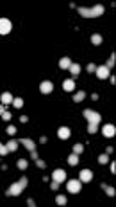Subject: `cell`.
Listing matches in <instances>:
<instances>
[{
  "mask_svg": "<svg viewBox=\"0 0 116 207\" xmlns=\"http://www.w3.org/2000/svg\"><path fill=\"white\" fill-rule=\"evenodd\" d=\"M82 115L88 119V123H95V124H100V121H102L100 114H98V112H93V110H89V108H86V110L82 112Z\"/></svg>",
  "mask_w": 116,
  "mask_h": 207,
  "instance_id": "cell-1",
  "label": "cell"
},
{
  "mask_svg": "<svg viewBox=\"0 0 116 207\" xmlns=\"http://www.w3.org/2000/svg\"><path fill=\"white\" fill-rule=\"evenodd\" d=\"M23 189H21V186L18 184V182H14V184H11L9 187H7V191H5V195L7 196H18L20 193H21Z\"/></svg>",
  "mask_w": 116,
  "mask_h": 207,
  "instance_id": "cell-2",
  "label": "cell"
},
{
  "mask_svg": "<svg viewBox=\"0 0 116 207\" xmlns=\"http://www.w3.org/2000/svg\"><path fill=\"white\" fill-rule=\"evenodd\" d=\"M11 29H13V23H11L7 18H0V34H2V36H4V34H9Z\"/></svg>",
  "mask_w": 116,
  "mask_h": 207,
  "instance_id": "cell-3",
  "label": "cell"
},
{
  "mask_svg": "<svg viewBox=\"0 0 116 207\" xmlns=\"http://www.w3.org/2000/svg\"><path fill=\"white\" fill-rule=\"evenodd\" d=\"M81 184H82L81 180H70V182L66 184V189H68L72 195H77V193L81 191Z\"/></svg>",
  "mask_w": 116,
  "mask_h": 207,
  "instance_id": "cell-4",
  "label": "cell"
},
{
  "mask_svg": "<svg viewBox=\"0 0 116 207\" xmlns=\"http://www.w3.org/2000/svg\"><path fill=\"white\" fill-rule=\"evenodd\" d=\"M95 74H97V78H98V79H106V78H109V76H111V74H109V68H107L106 65L97 67V68H95Z\"/></svg>",
  "mask_w": 116,
  "mask_h": 207,
  "instance_id": "cell-5",
  "label": "cell"
},
{
  "mask_svg": "<svg viewBox=\"0 0 116 207\" xmlns=\"http://www.w3.org/2000/svg\"><path fill=\"white\" fill-rule=\"evenodd\" d=\"M52 180H55V182H64L66 180V171L64 169H55L54 173H52Z\"/></svg>",
  "mask_w": 116,
  "mask_h": 207,
  "instance_id": "cell-6",
  "label": "cell"
},
{
  "mask_svg": "<svg viewBox=\"0 0 116 207\" xmlns=\"http://www.w3.org/2000/svg\"><path fill=\"white\" fill-rule=\"evenodd\" d=\"M102 133H104V137H115L116 135V126L115 124H106L104 128H102Z\"/></svg>",
  "mask_w": 116,
  "mask_h": 207,
  "instance_id": "cell-7",
  "label": "cell"
},
{
  "mask_svg": "<svg viewBox=\"0 0 116 207\" xmlns=\"http://www.w3.org/2000/svg\"><path fill=\"white\" fill-rule=\"evenodd\" d=\"M54 90V83L52 81H41V85H39V92L41 94H50Z\"/></svg>",
  "mask_w": 116,
  "mask_h": 207,
  "instance_id": "cell-8",
  "label": "cell"
},
{
  "mask_svg": "<svg viewBox=\"0 0 116 207\" xmlns=\"http://www.w3.org/2000/svg\"><path fill=\"white\" fill-rule=\"evenodd\" d=\"M104 11H106L104 5H100V4H98V5H93V7L89 9V16H91V18H97V16L104 14Z\"/></svg>",
  "mask_w": 116,
  "mask_h": 207,
  "instance_id": "cell-9",
  "label": "cell"
},
{
  "mask_svg": "<svg viewBox=\"0 0 116 207\" xmlns=\"http://www.w3.org/2000/svg\"><path fill=\"white\" fill-rule=\"evenodd\" d=\"M79 177H81V178H79L81 182H91V178H93V173H91L89 169H82V171L79 173Z\"/></svg>",
  "mask_w": 116,
  "mask_h": 207,
  "instance_id": "cell-10",
  "label": "cell"
},
{
  "mask_svg": "<svg viewBox=\"0 0 116 207\" xmlns=\"http://www.w3.org/2000/svg\"><path fill=\"white\" fill-rule=\"evenodd\" d=\"M57 137H59V139H63V141H66V139L70 137V128H66V126H61V128L57 130Z\"/></svg>",
  "mask_w": 116,
  "mask_h": 207,
  "instance_id": "cell-11",
  "label": "cell"
},
{
  "mask_svg": "<svg viewBox=\"0 0 116 207\" xmlns=\"http://www.w3.org/2000/svg\"><path fill=\"white\" fill-rule=\"evenodd\" d=\"M63 88H64V92L75 90V81H73V79H64V81H63Z\"/></svg>",
  "mask_w": 116,
  "mask_h": 207,
  "instance_id": "cell-12",
  "label": "cell"
},
{
  "mask_svg": "<svg viewBox=\"0 0 116 207\" xmlns=\"http://www.w3.org/2000/svg\"><path fill=\"white\" fill-rule=\"evenodd\" d=\"M68 68H70V72L73 74V76H72V79H75V78L79 76V72H81V65H79V63H72Z\"/></svg>",
  "mask_w": 116,
  "mask_h": 207,
  "instance_id": "cell-13",
  "label": "cell"
},
{
  "mask_svg": "<svg viewBox=\"0 0 116 207\" xmlns=\"http://www.w3.org/2000/svg\"><path fill=\"white\" fill-rule=\"evenodd\" d=\"M0 99H2V105H13V99H14V97H13L9 92H4Z\"/></svg>",
  "mask_w": 116,
  "mask_h": 207,
  "instance_id": "cell-14",
  "label": "cell"
},
{
  "mask_svg": "<svg viewBox=\"0 0 116 207\" xmlns=\"http://www.w3.org/2000/svg\"><path fill=\"white\" fill-rule=\"evenodd\" d=\"M20 142H21V144H23V146H25V148H27L29 151L36 150V144H34V141H30V139H21Z\"/></svg>",
  "mask_w": 116,
  "mask_h": 207,
  "instance_id": "cell-15",
  "label": "cell"
},
{
  "mask_svg": "<svg viewBox=\"0 0 116 207\" xmlns=\"http://www.w3.org/2000/svg\"><path fill=\"white\" fill-rule=\"evenodd\" d=\"M66 162H68L70 166H77V164H79V155L70 153V155H68V159H66Z\"/></svg>",
  "mask_w": 116,
  "mask_h": 207,
  "instance_id": "cell-16",
  "label": "cell"
},
{
  "mask_svg": "<svg viewBox=\"0 0 116 207\" xmlns=\"http://www.w3.org/2000/svg\"><path fill=\"white\" fill-rule=\"evenodd\" d=\"M100 187H102V189H104V191L107 193V196H115V195H116L115 187H111V186H107V184H104V182L100 184Z\"/></svg>",
  "mask_w": 116,
  "mask_h": 207,
  "instance_id": "cell-17",
  "label": "cell"
},
{
  "mask_svg": "<svg viewBox=\"0 0 116 207\" xmlns=\"http://www.w3.org/2000/svg\"><path fill=\"white\" fill-rule=\"evenodd\" d=\"M72 65V59L68 58V56H64V58H61V61H59V68H68Z\"/></svg>",
  "mask_w": 116,
  "mask_h": 207,
  "instance_id": "cell-18",
  "label": "cell"
},
{
  "mask_svg": "<svg viewBox=\"0 0 116 207\" xmlns=\"http://www.w3.org/2000/svg\"><path fill=\"white\" fill-rule=\"evenodd\" d=\"M5 146H7V150H9V151H16V150H18V141H13V139H11Z\"/></svg>",
  "mask_w": 116,
  "mask_h": 207,
  "instance_id": "cell-19",
  "label": "cell"
},
{
  "mask_svg": "<svg viewBox=\"0 0 116 207\" xmlns=\"http://www.w3.org/2000/svg\"><path fill=\"white\" fill-rule=\"evenodd\" d=\"M66 202H68V200H66V196H64V195H57V196H55V204H57V205H66Z\"/></svg>",
  "mask_w": 116,
  "mask_h": 207,
  "instance_id": "cell-20",
  "label": "cell"
},
{
  "mask_svg": "<svg viewBox=\"0 0 116 207\" xmlns=\"http://www.w3.org/2000/svg\"><path fill=\"white\" fill-rule=\"evenodd\" d=\"M115 63H116V54H115V52H113V54H111V58L107 59V63H106V67H107V68L111 70V68L115 67Z\"/></svg>",
  "mask_w": 116,
  "mask_h": 207,
  "instance_id": "cell-21",
  "label": "cell"
},
{
  "mask_svg": "<svg viewBox=\"0 0 116 207\" xmlns=\"http://www.w3.org/2000/svg\"><path fill=\"white\" fill-rule=\"evenodd\" d=\"M102 41H104V38H102L100 34H93V36H91V43H93V45H100Z\"/></svg>",
  "mask_w": 116,
  "mask_h": 207,
  "instance_id": "cell-22",
  "label": "cell"
},
{
  "mask_svg": "<svg viewBox=\"0 0 116 207\" xmlns=\"http://www.w3.org/2000/svg\"><path fill=\"white\" fill-rule=\"evenodd\" d=\"M79 14L84 16V18H91L89 16V7H79Z\"/></svg>",
  "mask_w": 116,
  "mask_h": 207,
  "instance_id": "cell-23",
  "label": "cell"
},
{
  "mask_svg": "<svg viewBox=\"0 0 116 207\" xmlns=\"http://www.w3.org/2000/svg\"><path fill=\"white\" fill-rule=\"evenodd\" d=\"M97 132H98V124L88 123V133H97Z\"/></svg>",
  "mask_w": 116,
  "mask_h": 207,
  "instance_id": "cell-24",
  "label": "cell"
},
{
  "mask_svg": "<svg viewBox=\"0 0 116 207\" xmlns=\"http://www.w3.org/2000/svg\"><path fill=\"white\" fill-rule=\"evenodd\" d=\"M84 97H86V92H77V94L73 96V101H75V103H81Z\"/></svg>",
  "mask_w": 116,
  "mask_h": 207,
  "instance_id": "cell-25",
  "label": "cell"
},
{
  "mask_svg": "<svg viewBox=\"0 0 116 207\" xmlns=\"http://www.w3.org/2000/svg\"><path fill=\"white\" fill-rule=\"evenodd\" d=\"M13 106H14V108H21V106H23V99H21V97H14V99H13Z\"/></svg>",
  "mask_w": 116,
  "mask_h": 207,
  "instance_id": "cell-26",
  "label": "cell"
},
{
  "mask_svg": "<svg viewBox=\"0 0 116 207\" xmlns=\"http://www.w3.org/2000/svg\"><path fill=\"white\" fill-rule=\"evenodd\" d=\"M109 162V155L107 153H102L100 157H98V164H107Z\"/></svg>",
  "mask_w": 116,
  "mask_h": 207,
  "instance_id": "cell-27",
  "label": "cell"
},
{
  "mask_svg": "<svg viewBox=\"0 0 116 207\" xmlns=\"http://www.w3.org/2000/svg\"><path fill=\"white\" fill-rule=\"evenodd\" d=\"M27 166H29V162H27L25 159H20V160H18V168H20L21 171H25V169H27Z\"/></svg>",
  "mask_w": 116,
  "mask_h": 207,
  "instance_id": "cell-28",
  "label": "cell"
},
{
  "mask_svg": "<svg viewBox=\"0 0 116 207\" xmlns=\"http://www.w3.org/2000/svg\"><path fill=\"white\" fill-rule=\"evenodd\" d=\"M82 151H84V146H82V144H75V146H73V153H75V155H81Z\"/></svg>",
  "mask_w": 116,
  "mask_h": 207,
  "instance_id": "cell-29",
  "label": "cell"
},
{
  "mask_svg": "<svg viewBox=\"0 0 116 207\" xmlns=\"http://www.w3.org/2000/svg\"><path fill=\"white\" fill-rule=\"evenodd\" d=\"M36 166H38L39 169H45V168H47V162H45L43 159H36Z\"/></svg>",
  "mask_w": 116,
  "mask_h": 207,
  "instance_id": "cell-30",
  "label": "cell"
},
{
  "mask_svg": "<svg viewBox=\"0 0 116 207\" xmlns=\"http://www.w3.org/2000/svg\"><path fill=\"white\" fill-rule=\"evenodd\" d=\"M9 153V150H7V146H4L2 142H0V157H5Z\"/></svg>",
  "mask_w": 116,
  "mask_h": 207,
  "instance_id": "cell-31",
  "label": "cell"
},
{
  "mask_svg": "<svg viewBox=\"0 0 116 207\" xmlns=\"http://www.w3.org/2000/svg\"><path fill=\"white\" fill-rule=\"evenodd\" d=\"M18 184L21 186V189H25V187H27V184H29V182H27V177H21V178L18 180Z\"/></svg>",
  "mask_w": 116,
  "mask_h": 207,
  "instance_id": "cell-32",
  "label": "cell"
},
{
  "mask_svg": "<svg viewBox=\"0 0 116 207\" xmlns=\"http://www.w3.org/2000/svg\"><path fill=\"white\" fill-rule=\"evenodd\" d=\"M9 119H11V114H9V112L5 110V112L2 114V121H9Z\"/></svg>",
  "mask_w": 116,
  "mask_h": 207,
  "instance_id": "cell-33",
  "label": "cell"
},
{
  "mask_svg": "<svg viewBox=\"0 0 116 207\" xmlns=\"http://www.w3.org/2000/svg\"><path fill=\"white\" fill-rule=\"evenodd\" d=\"M16 133V128L14 126H7V135H14Z\"/></svg>",
  "mask_w": 116,
  "mask_h": 207,
  "instance_id": "cell-34",
  "label": "cell"
},
{
  "mask_svg": "<svg viewBox=\"0 0 116 207\" xmlns=\"http://www.w3.org/2000/svg\"><path fill=\"white\" fill-rule=\"evenodd\" d=\"M57 187H59V182L52 180V184H50V189H52V191H57Z\"/></svg>",
  "mask_w": 116,
  "mask_h": 207,
  "instance_id": "cell-35",
  "label": "cell"
},
{
  "mask_svg": "<svg viewBox=\"0 0 116 207\" xmlns=\"http://www.w3.org/2000/svg\"><path fill=\"white\" fill-rule=\"evenodd\" d=\"M86 68H88V72H95V68H97V65H95V63H89V65H88Z\"/></svg>",
  "mask_w": 116,
  "mask_h": 207,
  "instance_id": "cell-36",
  "label": "cell"
},
{
  "mask_svg": "<svg viewBox=\"0 0 116 207\" xmlns=\"http://www.w3.org/2000/svg\"><path fill=\"white\" fill-rule=\"evenodd\" d=\"M30 159H32V160H36V159H38V151H36V150H32V151H30Z\"/></svg>",
  "mask_w": 116,
  "mask_h": 207,
  "instance_id": "cell-37",
  "label": "cell"
},
{
  "mask_svg": "<svg viewBox=\"0 0 116 207\" xmlns=\"http://www.w3.org/2000/svg\"><path fill=\"white\" fill-rule=\"evenodd\" d=\"M111 173H113V175L116 173V162H115V160L111 162Z\"/></svg>",
  "mask_w": 116,
  "mask_h": 207,
  "instance_id": "cell-38",
  "label": "cell"
},
{
  "mask_svg": "<svg viewBox=\"0 0 116 207\" xmlns=\"http://www.w3.org/2000/svg\"><path fill=\"white\" fill-rule=\"evenodd\" d=\"M27 205H29V207H36V204H34V200H32V198H29V200H27Z\"/></svg>",
  "mask_w": 116,
  "mask_h": 207,
  "instance_id": "cell-39",
  "label": "cell"
},
{
  "mask_svg": "<svg viewBox=\"0 0 116 207\" xmlns=\"http://www.w3.org/2000/svg\"><path fill=\"white\" fill-rule=\"evenodd\" d=\"M106 153L111 155V153H113V146H107V148H106Z\"/></svg>",
  "mask_w": 116,
  "mask_h": 207,
  "instance_id": "cell-40",
  "label": "cell"
},
{
  "mask_svg": "<svg viewBox=\"0 0 116 207\" xmlns=\"http://www.w3.org/2000/svg\"><path fill=\"white\" fill-rule=\"evenodd\" d=\"M20 121H21V123H27V121H29V117H27V115H21V117H20Z\"/></svg>",
  "mask_w": 116,
  "mask_h": 207,
  "instance_id": "cell-41",
  "label": "cell"
},
{
  "mask_svg": "<svg viewBox=\"0 0 116 207\" xmlns=\"http://www.w3.org/2000/svg\"><path fill=\"white\" fill-rule=\"evenodd\" d=\"M4 112H5V105H0V115H2Z\"/></svg>",
  "mask_w": 116,
  "mask_h": 207,
  "instance_id": "cell-42",
  "label": "cell"
},
{
  "mask_svg": "<svg viewBox=\"0 0 116 207\" xmlns=\"http://www.w3.org/2000/svg\"><path fill=\"white\" fill-rule=\"evenodd\" d=\"M109 79H111V83H113V85H116V78H115V76H109Z\"/></svg>",
  "mask_w": 116,
  "mask_h": 207,
  "instance_id": "cell-43",
  "label": "cell"
}]
</instances>
